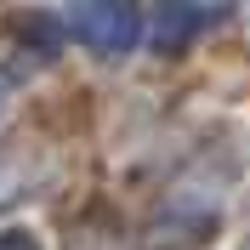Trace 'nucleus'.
<instances>
[{"label": "nucleus", "instance_id": "2", "mask_svg": "<svg viewBox=\"0 0 250 250\" xmlns=\"http://www.w3.org/2000/svg\"><path fill=\"white\" fill-rule=\"evenodd\" d=\"M222 12H228V6H159V17H154V46H159V57L188 51L205 29H216V23H222Z\"/></svg>", "mask_w": 250, "mask_h": 250}, {"label": "nucleus", "instance_id": "3", "mask_svg": "<svg viewBox=\"0 0 250 250\" xmlns=\"http://www.w3.org/2000/svg\"><path fill=\"white\" fill-rule=\"evenodd\" d=\"M23 182H29V171H23V154H6V159H0V205L17 199V193H23Z\"/></svg>", "mask_w": 250, "mask_h": 250}, {"label": "nucleus", "instance_id": "5", "mask_svg": "<svg viewBox=\"0 0 250 250\" xmlns=\"http://www.w3.org/2000/svg\"><path fill=\"white\" fill-rule=\"evenodd\" d=\"M0 108H6V80H0Z\"/></svg>", "mask_w": 250, "mask_h": 250}, {"label": "nucleus", "instance_id": "4", "mask_svg": "<svg viewBox=\"0 0 250 250\" xmlns=\"http://www.w3.org/2000/svg\"><path fill=\"white\" fill-rule=\"evenodd\" d=\"M0 250H46V245H40V233H29V228H12V233H0Z\"/></svg>", "mask_w": 250, "mask_h": 250}, {"label": "nucleus", "instance_id": "1", "mask_svg": "<svg viewBox=\"0 0 250 250\" xmlns=\"http://www.w3.org/2000/svg\"><path fill=\"white\" fill-rule=\"evenodd\" d=\"M62 29L97 57H125L142 40V12L125 6V0H80V6L62 12Z\"/></svg>", "mask_w": 250, "mask_h": 250}, {"label": "nucleus", "instance_id": "6", "mask_svg": "<svg viewBox=\"0 0 250 250\" xmlns=\"http://www.w3.org/2000/svg\"><path fill=\"white\" fill-rule=\"evenodd\" d=\"M245 250H250V245H245Z\"/></svg>", "mask_w": 250, "mask_h": 250}]
</instances>
